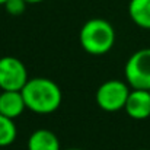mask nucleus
<instances>
[{"mask_svg": "<svg viewBox=\"0 0 150 150\" xmlns=\"http://www.w3.org/2000/svg\"><path fill=\"white\" fill-rule=\"evenodd\" d=\"M21 92L26 108L37 114H51L57 111L63 99L60 86L47 77L29 79Z\"/></svg>", "mask_w": 150, "mask_h": 150, "instance_id": "f257e3e1", "label": "nucleus"}, {"mask_svg": "<svg viewBox=\"0 0 150 150\" xmlns=\"http://www.w3.org/2000/svg\"><path fill=\"white\" fill-rule=\"evenodd\" d=\"M79 40L82 48L86 52L92 55H102L114 47L115 31L108 21L95 18L89 19L82 26Z\"/></svg>", "mask_w": 150, "mask_h": 150, "instance_id": "f03ea898", "label": "nucleus"}, {"mask_svg": "<svg viewBox=\"0 0 150 150\" xmlns=\"http://www.w3.org/2000/svg\"><path fill=\"white\" fill-rule=\"evenodd\" d=\"M124 74L131 89H150V48L136 51L127 60Z\"/></svg>", "mask_w": 150, "mask_h": 150, "instance_id": "7ed1b4c3", "label": "nucleus"}, {"mask_svg": "<svg viewBox=\"0 0 150 150\" xmlns=\"http://www.w3.org/2000/svg\"><path fill=\"white\" fill-rule=\"evenodd\" d=\"M128 95H130L128 83L112 79L106 80L99 86V89L96 91V102L103 111L115 112L124 109Z\"/></svg>", "mask_w": 150, "mask_h": 150, "instance_id": "20e7f679", "label": "nucleus"}, {"mask_svg": "<svg viewBox=\"0 0 150 150\" xmlns=\"http://www.w3.org/2000/svg\"><path fill=\"white\" fill-rule=\"evenodd\" d=\"M29 80L25 64L12 55L0 58V91H22Z\"/></svg>", "mask_w": 150, "mask_h": 150, "instance_id": "39448f33", "label": "nucleus"}, {"mask_svg": "<svg viewBox=\"0 0 150 150\" xmlns=\"http://www.w3.org/2000/svg\"><path fill=\"white\" fill-rule=\"evenodd\" d=\"M125 112L134 120H146L150 117V93L144 89L130 91L124 106Z\"/></svg>", "mask_w": 150, "mask_h": 150, "instance_id": "423d86ee", "label": "nucleus"}, {"mask_svg": "<svg viewBox=\"0 0 150 150\" xmlns=\"http://www.w3.org/2000/svg\"><path fill=\"white\" fill-rule=\"evenodd\" d=\"M26 105L21 91H1L0 92V114L12 120L23 114Z\"/></svg>", "mask_w": 150, "mask_h": 150, "instance_id": "0eeeda50", "label": "nucleus"}, {"mask_svg": "<svg viewBox=\"0 0 150 150\" xmlns=\"http://www.w3.org/2000/svg\"><path fill=\"white\" fill-rule=\"evenodd\" d=\"M28 150H61L58 137L45 128L37 130L29 136Z\"/></svg>", "mask_w": 150, "mask_h": 150, "instance_id": "6e6552de", "label": "nucleus"}, {"mask_svg": "<svg viewBox=\"0 0 150 150\" xmlns=\"http://www.w3.org/2000/svg\"><path fill=\"white\" fill-rule=\"evenodd\" d=\"M128 13L137 26L150 29V0H130Z\"/></svg>", "mask_w": 150, "mask_h": 150, "instance_id": "1a4fd4ad", "label": "nucleus"}, {"mask_svg": "<svg viewBox=\"0 0 150 150\" xmlns=\"http://www.w3.org/2000/svg\"><path fill=\"white\" fill-rule=\"evenodd\" d=\"M16 136L18 130L15 125V120L0 114V147L12 144L16 140Z\"/></svg>", "mask_w": 150, "mask_h": 150, "instance_id": "9d476101", "label": "nucleus"}, {"mask_svg": "<svg viewBox=\"0 0 150 150\" xmlns=\"http://www.w3.org/2000/svg\"><path fill=\"white\" fill-rule=\"evenodd\" d=\"M26 1L25 0H7L3 6H4V9H6V12L9 13V15H12V16H19V15H22L23 12H25V9H26Z\"/></svg>", "mask_w": 150, "mask_h": 150, "instance_id": "9b49d317", "label": "nucleus"}, {"mask_svg": "<svg viewBox=\"0 0 150 150\" xmlns=\"http://www.w3.org/2000/svg\"><path fill=\"white\" fill-rule=\"evenodd\" d=\"M28 4H35V3H41V1H44V0H25Z\"/></svg>", "mask_w": 150, "mask_h": 150, "instance_id": "f8f14e48", "label": "nucleus"}, {"mask_svg": "<svg viewBox=\"0 0 150 150\" xmlns=\"http://www.w3.org/2000/svg\"><path fill=\"white\" fill-rule=\"evenodd\" d=\"M6 1H7V0H0V4H4Z\"/></svg>", "mask_w": 150, "mask_h": 150, "instance_id": "ddd939ff", "label": "nucleus"}, {"mask_svg": "<svg viewBox=\"0 0 150 150\" xmlns=\"http://www.w3.org/2000/svg\"><path fill=\"white\" fill-rule=\"evenodd\" d=\"M64 150H83V149H64Z\"/></svg>", "mask_w": 150, "mask_h": 150, "instance_id": "4468645a", "label": "nucleus"}, {"mask_svg": "<svg viewBox=\"0 0 150 150\" xmlns=\"http://www.w3.org/2000/svg\"><path fill=\"white\" fill-rule=\"evenodd\" d=\"M139 150H147V149H139Z\"/></svg>", "mask_w": 150, "mask_h": 150, "instance_id": "2eb2a0df", "label": "nucleus"}, {"mask_svg": "<svg viewBox=\"0 0 150 150\" xmlns=\"http://www.w3.org/2000/svg\"><path fill=\"white\" fill-rule=\"evenodd\" d=\"M147 91H149V93H150V89H147Z\"/></svg>", "mask_w": 150, "mask_h": 150, "instance_id": "dca6fc26", "label": "nucleus"}, {"mask_svg": "<svg viewBox=\"0 0 150 150\" xmlns=\"http://www.w3.org/2000/svg\"><path fill=\"white\" fill-rule=\"evenodd\" d=\"M0 92H1V91H0Z\"/></svg>", "mask_w": 150, "mask_h": 150, "instance_id": "f3484780", "label": "nucleus"}]
</instances>
